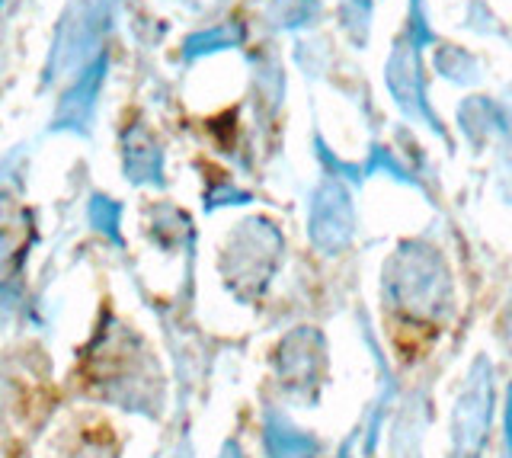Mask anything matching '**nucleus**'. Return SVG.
<instances>
[{"instance_id":"14","label":"nucleus","mask_w":512,"mask_h":458,"mask_svg":"<svg viewBox=\"0 0 512 458\" xmlns=\"http://www.w3.org/2000/svg\"><path fill=\"white\" fill-rule=\"evenodd\" d=\"M352 442H356V433H352L343 446H340V452H336V458H352Z\"/></svg>"},{"instance_id":"9","label":"nucleus","mask_w":512,"mask_h":458,"mask_svg":"<svg viewBox=\"0 0 512 458\" xmlns=\"http://www.w3.org/2000/svg\"><path fill=\"white\" fill-rule=\"evenodd\" d=\"M378 170H384V173H391V177L397 180V183H407V186H413L416 180L407 173V167L397 161L394 157V151H388V148H381V145H375L372 151H368V164L362 167V177L368 180V177H375Z\"/></svg>"},{"instance_id":"7","label":"nucleus","mask_w":512,"mask_h":458,"mask_svg":"<svg viewBox=\"0 0 512 458\" xmlns=\"http://www.w3.org/2000/svg\"><path fill=\"white\" fill-rule=\"evenodd\" d=\"M429 426V398L426 391H413L397 407L388 430V458H423V439Z\"/></svg>"},{"instance_id":"12","label":"nucleus","mask_w":512,"mask_h":458,"mask_svg":"<svg viewBox=\"0 0 512 458\" xmlns=\"http://www.w3.org/2000/svg\"><path fill=\"white\" fill-rule=\"evenodd\" d=\"M503 458H512V382L503 398Z\"/></svg>"},{"instance_id":"6","label":"nucleus","mask_w":512,"mask_h":458,"mask_svg":"<svg viewBox=\"0 0 512 458\" xmlns=\"http://www.w3.org/2000/svg\"><path fill=\"white\" fill-rule=\"evenodd\" d=\"M260 442H263L266 458H317L320 455V439L311 430L298 426L276 404L263 407Z\"/></svg>"},{"instance_id":"8","label":"nucleus","mask_w":512,"mask_h":458,"mask_svg":"<svg viewBox=\"0 0 512 458\" xmlns=\"http://www.w3.org/2000/svg\"><path fill=\"white\" fill-rule=\"evenodd\" d=\"M458 122H461L464 135H468L474 145L480 148L487 138H493V132L503 129V109L493 106L484 97H474V100H468L458 109Z\"/></svg>"},{"instance_id":"13","label":"nucleus","mask_w":512,"mask_h":458,"mask_svg":"<svg viewBox=\"0 0 512 458\" xmlns=\"http://www.w3.org/2000/svg\"><path fill=\"white\" fill-rule=\"evenodd\" d=\"M221 458H247V455H244V449H240L234 439H228V442H224V449H221Z\"/></svg>"},{"instance_id":"11","label":"nucleus","mask_w":512,"mask_h":458,"mask_svg":"<svg viewBox=\"0 0 512 458\" xmlns=\"http://www.w3.org/2000/svg\"><path fill=\"white\" fill-rule=\"evenodd\" d=\"M496 340H500L503 353L512 359V289L506 295V305H503V314H500V324H496Z\"/></svg>"},{"instance_id":"5","label":"nucleus","mask_w":512,"mask_h":458,"mask_svg":"<svg viewBox=\"0 0 512 458\" xmlns=\"http://www.w3.org/2000/svg\"><path fill=\"white\" fill-rule=\"evenodd\" d=\"M388 87L394 93L397 106L413 122L429 125L436 135H445L436 113L426 103V84H423V71H420V55H416V45H400L388 61Z\"/></svg>"},{"instance_id":"10","label":"nucleus","mask_w":512,"mask_h":458,"mask_svg":"<svg viewBox=\"0 0 512 458\" xmlns=\"http://www.w3.org/2000/svg\"><path fill=\"white\" fill-rule=\"evenodd\" d=\"M436 65H439V71L448 77V81H477V65L458 49H442L439 58H436Z\"/></svg>"},{"instance_id":"4","label":"nucleus","mask_w":512,"mask_h":458,"mask_svg":"<svg viewBox=\"0 0 512 458\" xmlns=\"http://www.w3.org/2000/svg\"><path fill=\"white\" fill-rule=\"evenodd\" d=\"M308 238L324 257H336L356 238V205L340 177H324L311 193Z\"/></svg>"},{"instance_id":"1","label":"nucleus","mask_w":512,"mask_h":458,"mask_svg":"<svg viewBox=\"0 0 512 458\" xmlns=\"http://www.w3.org/2000/svg\"><path fill=\"white\" fill-rule=\"evenodd\" d=\"M381 295L400 321L442 327L455 311V282L445 257L423 241H404L384 263Z\"/></svg>"},{"instance_id":"3","label":"nucleus","mask_w":512,"mask_h":458,"mask_svg":"<svg viewBox=\"0 0 512 458\" xmlns=\"http://www.w3.org/2000/svg\"><path fill=\"white\" fill-rule=\"evenodd\" d=\"M272 369L276 382L288 394V401L314 407L320 398V388L327 385L330 350L324 330L317 327H295L279 340L272 353Z\"/></svg>"},{"instance_id":"2","label":"nucleus","mask_w":512,"mask_h":458,"mask_svg":"<svg viewBox=\"0 0 512 458\" xmlns=\"http://www.w3.org/2000/svg\"><path fill=\"white\" fill-rule=\"evenodd\" d=\"M496 414V369L474 356L448 417V458H484Z\"/></svg>"},{"instance_id":"15","label":"nucleus","mask_w":512,"mask_h":458,"mask_svg":"<svg viewBox=\"0 0 512 458\" xmlns=\"http://www.w3.org/2000/svg\"><path fill=\"white\" fill-rule=\"evenodd\" d=\"M176 458H192V455H189V449H183V452H180V455H176Z\"/></svg>"}]
</instances>
